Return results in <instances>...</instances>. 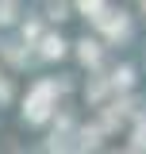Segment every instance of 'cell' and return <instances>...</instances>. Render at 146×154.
I'll return each mask as SVG.
<instances>
[{"label":"cell","mask_w":146,"mask_h":154,"mask_svg":"<svg viewBox=\"0 0 146 154\" xmlns=\"http://www.w3.org/2000/svg\"><path fill=\"white\" fill-rule=\"evenodd\" d=\"M54 93H58L54 81H42V85H35V93H31V100H27V119H31V123H42V119H46Z\"/></svg>","instance_id":"obj_1"},{"label":"cell","mask_w":146,"mask_h":154,"mask_svg":"<svg viewBox=\"0 0 146 154\" xmlns=\"http://www.w3.org/2000/svg\"><path fill=\"white\" fill-rule=\"evenodd\" d=\"M50 150H54V154H73V150H81V135L69 127V119H62V131L50 139Z\"/></svg>","instance_id":"obj_2"},{"label":"cell","mask_w":146,"mask_h":154,"mask_svg":"<svg viewBox=\"0 0 146 154\" xmlns=\"http://www.w3.org/2000/svg\"><path fill=\"white\" fill-rule=\"evenodd\" d=\"M62 50H65V46H62V38H54V35L42 38V54H46V58H62Z\"/></svg>","instance_id":"obj_3"},{"label":"cell","mask_w":146,"mask_h":154,"mask_svg":"<svg viewBox=\"0 0 146 154\" xmlns=\"http://www.w3.org/2000/svg\"><path fill=\"white\" fill-rule=\"evenodd\" d=\"M96 58H100V50H96V42H81V62H96Z\"/></svg>","instance_id":"obj_4"},{"label":"cell","mask_w":146,"mask_h":154,"mask_svg":"<svg viewBox=\"0 0 146 154\" xmlns=\"http://www.w3.org/2000/svg\"><path fill=\"white\" fill-rule=\"evenodd\" d=\"M16 19V8L12 4H0V23H12Z\"/></svg>","instance_id":"obj_5"},{"label":"cell","mask_w":146,"mask_h":154,"mask_svg":"<svg viewBox=\"0 0 146 154\" xmlns=\"http://www.w3.org/2000/svg\"><path fill=\"white\" fill-rule=\"evenodd\" d=\"M131 77H135V73H131L127 66H123V69H119V73H115V85H131Z\"/></svg>","instance_id":"obj_6"},{"label":"cell","mask_w":146,"mask_h":154,"mask_svg":"<svg viewBox=\"0 0 146 154\" xmlns=\"http://www.w3.org/2000/svg\"><path fill=\"white\" fill-rule=\"evenodd\" d=\"M135 143H138V146H146V123L138 127V139H135Z\"/></svg>","instance_id":"obj_7"},{"label":"cell","mask_w":146,"mask_h":154,"mask_svg":"<svg viewBox=\"0 0 146 154\" xmlns=\"http://www.w3.org/2000/svg\"><path fill=\"white\" fill-rule=\"evenodd\" d=\"M0 96H8V81H0Z\"/></svg>","instance_id":"obj_8"}]
</instances>
